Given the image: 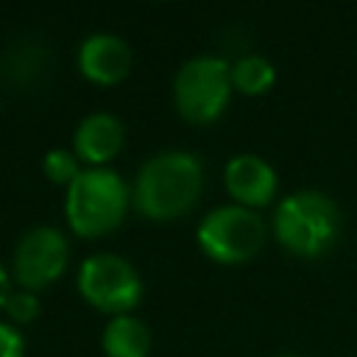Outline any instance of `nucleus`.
Listing matches in <instances>:
<instances>
[{
	"label": "nucleus",
	"mask_w": 357,
	"mask_h": 357,
	"mask_svg": "<svg viewBox=\"0 0 357 357\" xmlns=\"http://www.w3.org/2000/svg\"><path fill=\"white\" fill-rule=\"evenodd\" d=\"M67 259V237L56 226H33L20 237L14 248V279L25 290L36 293L64 273Z\"/></svg>",
	"instance_id": "7"
},
{
	"label": "nucleus",
	"mask_w": 357,
	"mask_h": 357,
	"mask_svg": "<svg viewBox=\"0 0 357 357\" xmlns=\"http://www.w3.org/2000/svg\"><path fill=\"white\" fill-rule=\"evenodd\" d=\"M123 139H126V128L117 114L92 112L78 123L73 134V153L89 162L92 167H103L109 159L117 156V151L123 148Z\"/></svg>",
	"instance_id": "10"
},
{
	"label": "nucleus",
	"mask_w": 357,
	"mask_h": 357,
	"mask_svg": "<svg viewBox=\"0 0 357 357\" xmlns=\"http://www.w3.org/2000/svg\"><path fill=\"white\" fill-rule=\"evenodd\" d=\"M223 181L229 195L240 204V206H265L273 201L276 195V170L257 153H240L231 156L226 162L223 170Z\"/></svg>",
	"instance_id": "8"
},
{
	"label": "nucleus",
	"mask_w": 357,
	"mask_h": 357,
	"mask_svg": "<svg viewBox=\"0 0 357 357\" xmlns=\"http://www.w3.org/2000/svg\"><path fill=\"white\" fill-rule=\"evenodd\" d=\"M8 273H6V268H3V262H0V307H6V301H8Z\"/></svg>",
	"instance_id": "17"
},
{
	"label": "nucleus",
	"mask_w": 357,
	"mask_h": 357,
	"mask_svg": "<svg viewBox=\"0 0 357 357\" xmlns=\"http://www.w3.org/2000/svg\"><path fill=\"white\" fill-rule=\"evenodd\" d=\"M231 64L220 56H192L187 59L173 81V100L184 120L212 123L220 117L231 98Z\"/></svg>",
	"instance_id": "4"
},
{
	"label": "nucleus",
	"mask_w": 357,
	"mask_h": 357,
	"mask_svg": "<svg viewBox=\"0 0 357 357\" xmlns=\"http://www.w3.org/2000/svg\"><path fill=\"white\" fill-rule=\"evenodd\" d=\"M100 346L106 357H148L151 332L134 315H114L100 335Z\"/></svg>",
	"instance_id": "11"
},
{
	"label": "nucleus",
	"mask_w": 357,
	"mask_h": 357,
	"mask_svg": "<svg viewBox=\"0 0 357 357\" xmlns=\"http://www.w3.org/2000/svg\"><path fill=\"white\" fill-rule=\"evenodd\" d=\"M42 170L45 176L53 181V184H67L81 173L78 170V156L73 151H64V148H53L45 153V162H42Z\"/></svg>",
	"instance_id": "14"
},
{
	"label": "nucleus",
	"mask_w": 357,
	"mask_h": 357,
	"mask_svg": "<svg viewBox=\"0 0 357 357\" xmlns=\"http://www.w3.org/2000/svg\"><path fill=\"white\" fill-rule=\"evenodd\" d=\"M42 61H45V53L39 45H20V47L8 50V78L25 84L36 75Z\"/></svg>",
	"instance_id": "13"
},
{
	"label": "nucleus",
	"mask_w": 357,
	"mask_h": 357,
	"mask_svg": "<svg viewBox=\"0 0 357 357\" xmlns=\"http://www.w3.org/2000/svg\"><path fill=\"white\" fill-rule=\"evenodd\" d=\"M128 187L109 167H86L67 187V223L78 237H100L123 223Z\"/></svg>",
	"instance_id": "3"
},
{
	"label": "nucleus",
	"mask_w": 357,
	"mask_h": 357,
	"mask_svg": "<svg viewBox=\"0 0 357 357\" xmlns=\"http://www.w3.org/2000/svg\"><path fill=\"white\" fill-rule=\"evenodd\" d=\"M78 70L95 84H117L131 70V50L114 33H89L78 45Z\"/></svg>",
	"instance_id": "9"
},
{
	"label": "nucleus",
	"mask_w": 357,
	"mask_h": 357,
	"mask_svg": "<svg viewBox=\"0 0 357 357\" xmlns=\"http://www.w3.org/2000/svg\"><path fill=\"white\" fill-rule=\"evenodd\" d=\"M282 357H296V354H282Z\"/></svg>",
	"instance_id": "18"
},
{
	"label": "nucleus",
	"mask_w": 357,
	"mask_h": 357,
	"mask_svg": "<svg viewBox=\"0 0 357 357\" xmlns=\"http://www.w3.org/2000/svg\"><path fill=\"white\" fill-rule=\"evenodd\" d=\"M273 78H276L273 64L265 56L251 53L231 64V86L243 95H262L273 84Z\"/></svg>",
	"instance_id": "12"
},
{
	"label": "nucleus",
	"mask_w": 357,
	"mask_h": 357,
	"mask_svg": "<svg viewBox=\"0 0 357 357\" xmlns=\"http://www.w3.org/2000/svg\"><path fill=\"white\" fill-rule=\"evenodd\" d=\"M265 243V220L240 204H226L204 215L198 223V245L223 265L251 259Z\"/></svg>",
	"instance_id": "5"
},
{
	"label": "nucleus",
	"mask_w": 357,
	"mask_h": 357,
	"mask_svg": "<svg viewBox=\"0 0 357 357\" xmlns=\"http://www.w3.org/2000/svg\"><path fill=\"white\" fill-rule=\"evenodd\" d=\"M25 354V340L20 329L8 321H0V357H22Z\"/></svg>",
	"instance_id": "16"
},
{
	"label": "nucleus",
	"mask_w": 357,
	"mask_h": 357,
	"mask_svg": "<svg viewBox=\"0 0 357 357\" xmlns=\"http://www.w3.org/2000/svg\"><path fill=\"white\" fill-rule=\"evenodd\" d=\"M276 240L296 257H318L329 251L340 234V209L326 192L296 190L284 195L273 212Z\"/></svg>",
	"instance_id": "2"
},
{
	"label": "nucleus",
	"mask_w": 357,
	"mask_h": 357,
	"mask_svg": "<svg viewBox=\"0 0 357 357\" xmlns=\"http://www.w3.org/2000/svg\"><path fill=\"white\" fill-rule=\"evenodd\" d=\"M78 290L95 310L128 315L142 298V279L128 259L117 254H92L78 268Z\"/></svg>",
	"instance_id": "6"
},
{
	"label": "nucleus",
	"mask_w": 357,
	"mask_h": 357,
	"mask_svg": "<svg viewBox=\"0 0 357 357\" xmlns=\"http://www.w3.org/2000/svg\"><path fill=\"white\" fill-rule=\"evenodd\" d=\"M201 187L204 167L195 153L159 151L137 170L131 201L151 220H173L195 206Z\"/></svg>",
	"instance_id": "1"
},
{
	"label": "nucleus",
	"mask_w": 357,
	"mask_h": 357,
	"mask_svg": "<svg viewBox=\"0 0 357 357\" xmlns=\"http://www.w3.org/2000/svg\"><path fill=\"white\" fill-rule=\"evenodd\" d=\"M3 310L8 312V318L14 324H28V321H33L39 315V298L31 290H17V293L8 296V301H6Z\"/></svg>",
	"instance_id": "15"
}]
</instances>
